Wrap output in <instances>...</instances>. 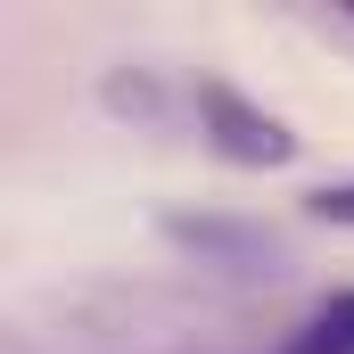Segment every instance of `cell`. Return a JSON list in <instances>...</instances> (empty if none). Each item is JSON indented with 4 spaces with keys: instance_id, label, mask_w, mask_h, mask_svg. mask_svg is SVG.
Instances as JSON below:
<instances>
[{
    "instance_id": "obj_2",
    "label": "cell",
    "mask_w": 354,
    "mask_h": 354,
    "mask_svg": "<svg viewBox=\"0 0 354 354\" xmlns=\"http://www.w3.org/2000/svg\"><path fill=\"white\" fill-rule=\"evenodd\" d=\"M288 354H354V288H338V297H322L305 322H297V338H288Z\"/></svg>"
},
{
    "instance_id": "obj_1",
    "label": "cell",
    "mask_w": 354,
    "mask_h": 354,
    "mask_svg": "<svg viewBox=\"0 0 354 354\" xmlns=\"http://www.w3.org/2000/svg\"><path fill=\"white\" fill-rule=\"evenodd\" d=\"M198 132L231 165H288L297 157V132L272 107H256L248 91H231V83H198Z\"/></svg>"
},
{
    "instance_id": "obj_3",
    "label": "cell",
    "mask_w": 354,
    "mask_h": 354,
    "mask_svg": "<svg viewBox=\"0 0 354 354\" xmlns=\"http://www.w3.org/2000/svg\"><path fill=\"white\" fill-rule=\"evenodd\" d=\"M305 214H313V223H338V231H354V181L313 189V198H305Z\"/></svg>"
}]
</instances>
